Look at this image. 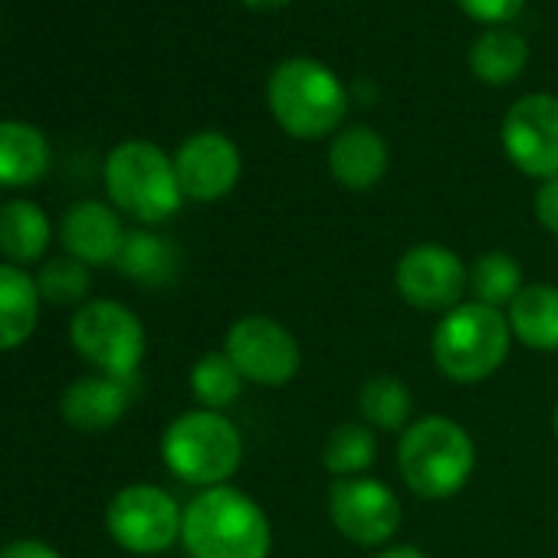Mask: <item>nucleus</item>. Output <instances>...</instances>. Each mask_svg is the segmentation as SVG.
Returning a JSON list of instances; mask_svg holds the SVG:
<instances>
[{"instance_id":"obj_6","label":"nucleus","mask_w":558,"mask_h":558,"mask_svg":"<svg viewBox=\"0 0 558 558\" xmlns=\"http://www.w3.org/2000/svg\"><path fill=\"white\" fill-rule=\"evenodd\" d=\"M165 466L191 486L210 489L230 483L243 460V437L223 411L194 408L178 414L161 434Z\"/></svg>"},{"instance_id":"obj_24","label":"nucleus","mask_w":558,"mask_h":558,"mask_svg":"<svg viewBox=\"0 0 558 558\" xmlns=\"http://www.w3.org/2000/svg\"><path fill=\"white\" fill-rule=\"evenodd\" d=\"M522 287H525V279H522L519 259L502 250L480 253L470 263V293L483 306L502 310L522 293Z\"/></svg>"},{"instance_id":"obj_31","label":"nucleus","mask_w":558,"mask_h":558,"mask_svg":"<svg viewBox=\"0 0 558 558\" xmlns=\"http://www.w3.org/2000/svg\"><path fill=\"white\" fill-rule=\"evenodd\" d=\"M375 558H430V555L421 551L417 545H391V548H385V551L375 555Z\"/></svg>"},{"instance_id":"obj_15","label":"nucleus","mask_w":558,"mask_h":558,"mask_svg":"<svg viewBox=\"0 0 558 558\" xmlns=\"http://www.w3.org/2000/svg\"><path fill=\"white\" fill-rule=\"evenodd\" d=\"M132 404L129 378L112 375H83L60 395V417L66 427L80 434H106L112 430Z\"/></svg>"},{"instance_id":"obj_30","label":"nucleus","mask_w":558,"mask_h":558,"mask_svg":"<svg viewBox=\"0 0 558 558\" xmlns=\"http://www.w3.org/2000/svg\"><path fill=\"white\" fill-rule=\"evenodd\" d=\"M0 558H63V555L44 538H14L8 545H0Z\"/></svg>"},{"instance_id":"obj_23","label":"nucleus","mask_w":558,"mask_h":558,"mask_svg":"<svg viewBox=\"0 0 558 558\" xmlns=\"http://www.w3.org/2000/svg\"><path fill=\"white\" fill-rule=\"evenodd\" d=\"M359 411H362V421L372 427V430H408L411 424V411H414V398H411V388L395 378V375H375L362 385L359 391Z\"/></svg>"},{"instance_id":"obj_21","label":"nucleus","mask_w":558,"mask_h":558,"mask_svg":"<svg viewBox=\"0 0 558 558\" xmlns=\"http://www.w3.org/2000/svg\"><path fill=\"white\" fill-rule=\"evenodd\" d=\"M116 266L122 276L142 287H165L178 272V250L168 236H158L151 230H129Z\"/></svg>"},{"instance_id":"obj_3","label":"nucleus","mask_w":558,"mask_h":558,"mask_svg":"<svg viewBox=\"0 0 558 558\" xmlns=\"http://www.w3.org/2000/svg\"><path fill=\"white\" fill-rule=\"evenodd\" d=\"M266 106L272 119L293 138H323L345 119L349 96L342 80L319 60H283L266 83Z\"/></svg>"},{"instance_id":"obj_18","label":"nucleus","mask_w":558,"mask_h":558,"mask_svg":"<svg viewBox=\"0 0 558 558\" xmlns=\"http://www.w3.org/2000/svg\"><path fill=\"white\" fill-rule=\"evenodd\" d=\"M50 161H53L50 142L37 125L17 119L0 122V191L31 187L44 181Z\"/></svg>"},{"instance_id":"obj_13","label":"nucleus","mask_w":558,"mask_h":558,"mask_svg":"<svg viewBox=\"0 0 558 558\" xmlns=\"http://www.w3.org/2000/svg\"><path fill=\"white\" fill-rule=\"evenodd\" d=\"M174 171L184 197L210 204L227 197L243 171L240 148L223 132H194L174 155Z\"/></svg>"},{"instance_id":"obj_17","label":"nucleus","mask_w":558,"mask_h":558,"mask_svg":"<svg viewBox=\"0 0 558 558\" xmlns=\"http://www.w3.org/2000/svg\"><path fill=\"white\" fill-rule=\"evenodd\" d=\"M40 290L37 276L24 266L0 263V352H17L40 326Z\"/></svg>"},{"instance_id":"obj_10","label":"nucleus","mask_w":558,"mask_h":558,"mask_svg":"<svg viewBox=\"0 0 558 558\" xmlns=\"http://www.w3.org/2000/svg\"><path fill=\"white\" fill-rule=\"evenodd\" d=\"M398 296L421 313H450L470 293V266L440 243H417L404 250L395 266Z\"/></svg>"},{"instance_id":"obj_2","label":"nucleus","mask_w":558,"mask_h":558,"mask_svg":"<svg viewBox=\"0 0 558 558\" xmlns=\"http://www.w3.org/2000/svg\"><path fill=\"white\" fill-rule=\"evenodd\" d=\"M476 466V444L463 424L444 414H427L408 424L398 444V470L408 489L440 502L457 496Z\"/></svg>"},{"instance_id":"obj_7","label":"nucleus","mask_w":558,"mask_h":558,"mask_svg":"<svg viewBox=\"0 0 558 558\" xmlns=\"http://www.w3.org/2000/svg\"><path fill=\"white\" fill-rule=\"evenodd\" d=\"M70 345L99 375L129 378L145 362V326L119 300H89L70 319Z\"/></svg>"},{"instance_id":"obj_11","label":"nucleus","mask_w":558,"mask_h":558,"mask_svg":"<svg viewBox=\"0 0 558 558\" xmlns=\"http://www.w3.org/2000/svg\"><path fill=\"white\" fill-rule=\"evenodd\" d=\"M398 493L375 476H345L329 489V519L355 545H385L401 525Z\"/></svg>"},{"instance_id":"obj_28","label":"nucleus","mask_w":558,"mask_h":558,"mask_svg":"<svg viewBox=\"0 0 558 558\" xmlns=\"http://www.w3.org/2000/svg\"><path fill=\"white\" fill-rule=\"evenodd\" d=\"M460 11L480 24L489 27H506L512 17H519V11L525 8V0H457Z\"/></svg>"},{"instance_id":"obj_19","label":"nucleus","mask_w":558,"mask_h":558,"mask_svg":"<svg viewBox=\"0 0 558 558\" xmlns=\"http://www.w3.org/2000/svg\"><path fill=\"white\" fill-rule=\"evenodd\" d=\"M50 243H53V223L40 204L27 197L0 204V253H4V263L24 269L37 266L44 263Z\"/></svg>"},{"instance_id":"obj_20","label":"nucleus","mask_w":558,"mask_h":558,"mask_svg":"<svg viewBox=\"0 0 558 558\" xmlns=\"http://www.w3.org/2000/svg\"><path fill=\"white\" fill-rule=\"evenodd\" d=\"M512 339L532 352H558V287L529 283L506 306Z\"/></svg>"},{"instance_id":"obj_5","label":"nucleus","mask_w":558,"mask_h":558,"mask_svg":"<svg viewBox=\"0 0 558 558\" xmlns=\"http://www.w3.org/2000/svg\"><path fill=\"white\" fill-rule=\"evenodd\" d=\"M102 178L112 207L135 223H165L181 210L184 191L178 184L174 158H168L155 142L129 138L116 145L106 158Z\"/></svg>"},{"instance_id":"obj_26","label":"nucleus","mask_w":558,"mask_h":558,"mask_svg":"<svg viewBox=\"0 0 558 558\" xmlns=\"http://www.w3.org/2000/svg\"><path fill=\"white\" fill-rule=\"evenodd\" d=\"M191 395L197 398L201 408L207 411H223L230 408L240 391H243V375L230 362L227 352H207L194 362L191 368Z\"/></svg>"},{"instance_id":"obj_25","label":"nucleus","mask_w":558,"mask_h":558,"mask_svg":"<svg viewBox=\"0 0 558 558\" xmlns=\"http://www.w3.org/2000/svg\"><path fill=\"white\" fill-rule=\"evenodd\" d=\"M378 460V440L375 430L365 421H349L339 424L323 447V466L336 476H365V470H372V463Z\"/></svg>"},{"instance_id":"obj_9","label":"nucleus","mask_w":558,"mask_h":558,"mask_svg":"<svg viewBox=\"0 0 558 558\" xmlns=\"http://www.w3.org/2000/svg\"><path fill=\"white\" fill-rule=\"evenodd\" d=\"M223 352L243 375V381L279 388L300 375L303 352L296 336L269 316H243L227 329Z\"/></svg>"},{"instance_id":"obj_1","label":"nucleus","mask_w":558,"mask_h":558,"mask_svg":"<svg viewBox=\"0 0 558 558\" xmlns=\"http://www.w3.org/2000/svg\"><path fill=\"white\" fill-rule=\"evenodd\" d=\"M181 545L191 558H269L272 525L250 493L223 483L184 506Z\"/></svg>"},{"instance_id":"obj_33","label":"nucleus","mask_w":558,"mask_h":558,"mask_svg":"<svg viewBox=\"0 0 558 558\" xmlns=\"http://www.w3.org/2000/svg\"><path fill=\"white\" fill-rule=\"evenodd\" d=\"M551 427H555V440H558V408H555V417H551Z\"/></svg>"},{"instance_id":"obj_32","label":"nucleus","mask_w":558,"mask_h":558,"mask_svg":"<svg viewBox=\"0 0 558 558\" xmlns=\"http://www.w3.org/2000/svg\"><path fill=\"white\" fill-rule=\"evenodd\" d=\"M250 11H276V8H287L290 0H243Z\"/></svg>"},{"instance_id":"obj_22","label":"nucleus","mask_w":558,"mask_h":558,"mask_svg":"<svg viewBox=\"0 0 558 558\" xmlns=\"http://www.w3.org/2000/svg\"><path fill=\"white\" fill-rule=\"evenodd\" d=\"M529 63V44L522 34L509 27H489L473 47H470V70L476 80L489 86H506L522 76Z\"/></svg>"},{"instance_id":"obj_4","label":"nucleus","mask_w":558,"mask_h":558,"mask_svg":"<svg viewBox=\"0 0 558 558\" xmlns=\"http://www.w3.org/2000/svg\"><path fill=\"white\" fill-rule=\"evenodd\" d=\"M509 345L512 329L502 310L470 300L440 316L430 339V355L444 378L476 385L502 368V362L509 359Z\"/></svg>"},{"instance_id":"obj_27","label":"nucleus","mask_w":558,"mask_h":558,"mask_svg":"<svg viewBox=\"0 0 558 558\" xmlns=\"http://www.w3.org/2000/svg\"><path fill=\"white\" fill-rule=\"evenodd\" d=\"M37 290H40V300L50 306H83V303H89L93 272L86 263L63 253L40 266Z\"/></svg>"},{"instance_id":"obj_29","label":"nucleus","mask_w":558,"mask_h":558,"mask_svg":"<svg viewBox=\"0 0 558 558\" xmlns=\"http://www.w3.org/2000/svg\"><path fill=\"white\" fill-rule=\"evenodd\" d=\"M535 217L548 233L558 236V178L542 181V187L535 191Z\"/></svg>"},{"instance_id":"obj_14","label":"nucleus","mask_w":558,"mask_h":558,"mask_svg":"<svg viewBox=\"0 0 558 558\" xmlns=\"http://www.w3.org/2000/svg\"><path fill=\"white\" fill-rule=\"evenodd\" d=\"M60 243H63L66 256H73L86 266H109V263H116V256L125 243V227L112 204L76 201L60 217Z\"/></svg>"},{"instance_id":"obj_16","label":"nucleus","mask_w":558,"mask_h":558,"mask_svg":"<svg viewBox=\"0 0 558 558\" xmlns=\"http://www.w3.org/2000/svg\"><path fill=\"white\" fill-rule=\"evenodd\" d=\"M329 171L349 191H372L388 171V145L368 125H352L329 145Z\"/></svg>"},{"instance_id":"obj_8","label":"nucleus","mask_w":558,"mask_h":558,"mask_svg":"<svg viewBox=\"0 0 558 558\" xmlns=\"http://www.w3.org/2000/svg\"><path fill=\"white\" fill-rule=\"evenodd\" d=\"M184 509L178 499L155 483L122 486L106 509V529L112 542L132 555H161L181 542Z\"/></svg>"},{"instance_id":"obj_12","label":"nucleus","mask_w":558,"mask_h":558,"mask_svg":"<svg viewBox=\"0 0 558 558\" xmlns=\"http://www.w3.org/2000/svg\"><path fill=\"white\" fill-rule=\"evenodd\" d=\"M502 148L509 161L538 181L558 178V99L548 93L522 96L502 119Z\"/></svg>"}]
</instances>
